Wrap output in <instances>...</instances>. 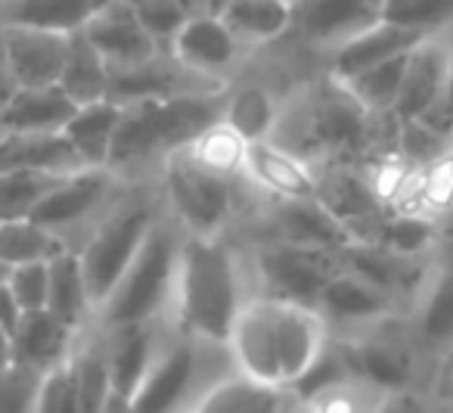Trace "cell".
Segmentation results:
<instances>
[{
    "mask_svg": "<svg viewBox=\"0 0 453 413\" xmlns=\"http://www.w3.org/2000/svg\"><path fill=\"white\" fill-rule=\"evenodd\" d=\"M255 299L317 308L323 286L339 270L333 252L298 249V245L261 243L249 255Z\"/></svg>",
    "mask_w": 453,
    "mask_h": 413,
    "instance_id": "5",
    "label": "cell"
},
{
    "mask_svg": "<svg viewBox=\"0 0 453 413\" xmlns=\"http://www.w3.org/2000/svg\"><path fill=\"white\" fill-rule=\"evenodd\" d=\"M317 314L326 320L333 339H357L395 320L397 305L357 277L335 270L317 299Z\"/></svg>",
    "mask_w": 453,
    "mask_h": 413,
    "instance_id": "7",
    "label": "cell"
},
{
    "mask_svg": "<svg viewBox=\"0 0 453 413\" xmlns=\"http://www.w3.org/2000/svg\"><path fill=\"white\" fill-rule=\"evenodd\" d=\"M63 252H72L69 243L35 221L0 224V264L7 270L26 268V264H50Z\"/></svg>",
    "mask_w": 453,
    "mask_h": 413,
    "instance_id": "29",
    "label": "cell"
},
{
    "mask_svg": "<svg viewBox=\"0 0 453 413\" xmlns=\"http://www.w3.org/2000/svg\"><path fill=\"white\" fill-rule=\"evenodd\" d=\"M96 4L84 0H22L7 7V28H35V32L75 35L84 28Z\"/></svg>",
    "mask_w": 453,
    "mask_h": 413,
    "instance_id": "28",
    "label": "cell"
},
{
    "mask_svg": "<svg viewBox=\"0 0 453 413\" xmlns=\"http://www.w3.org/2000/svg\"><path fill=\"white\" fill-rule=\"evenodd\" d=\"M109 171H78L69 175L44 202L38 206V212L32 214V221L44 230L57 233L63 239V230L81 224V221L94 218L96 208L103 206L109 193Z\"/></svg>",
    "mask_w": 453,
    "mask_h": 413,
    "instance_id": "19",
    "label": "cell"
},
{
    "mask_svg": "<svg viewBox=\"0 0 453 413\" xmlns=\"http://www.w3.org/2000/svg\"><path fill=\"white\" fill-rule=\"evenodd\" d=\"M119 121H121V106H115V103H109V100L75 109L72 121L65 125L63 137L69 140V146L75 150L84 171L109 168V150H112Z\"/></svg>",
    "mask_w": 453,
    "mask_h": 413,
    "instance_id": "24",
    "label": "cell"
},
{
    "mask_svg": "<svg viewBox=\"0 0 453 413\" xmlns=\"http://www.w3.org/2000/svg\"><path fill=\"white\" fill-rule=\"evenodd\" d=\"M432 261H434V270H438V274L444 277L453 289V239H441L438 249H434V255H432Z\"/></svg>",
    "mask_w": 453,
    "mask_h": 413,
    "instance_id": "42",
    "label": "cell"
},
{
    "mask_svg": "<svg viewBox=\"0 0 453 413\" xmlns=\"http://www.w3.org/2000/svg\"><path fill=\"white\" fill-rule=\"evenodd\" d=\"M286 392H273V388L252 386L242 376L220 382L218 388L199 398L187 413H280Z\"/></svg>",
    "mask_w": 453,
    "mask_h": 413,
    "instance_id": "30",
    "label": "cell"
},
{
    "mask_svg": "<svg viewBox=\"0 0 453 413\" xmlns=\"http://www.w3.org/2000/svg\"><path fill=\"white\" fill-rule=\"evenodd\" d=\"M193 152V159L199 165H205L208 171L220 177H240L242 175V159H246V144L236 137L230 128L220 125L208 128L193 146H187Z\"/></svg>",
    "mask_w": 453,
    "mask_h": 413,
    "instance_id": "36",
    "label": "cell"
},
{
    "mask_svg": "<svg viewBox=\"0 0 453 413\" xmlns=\"http://www.w3.org/2000/svg\"><path fill=\"white\" fill-rule=\"evenodd\" d=\"M432 413H453V401H438V407Z\"/></svg>",
    "mask_w": 453,
    "mask_h": 413,
    "instance_id": "48",
    "label": "cell"
},
{
    "mask_svg": "<svg viewBox=\"0 0 453 413\" xmlns=\"http://www.w3.org/2000/svg\"><path fill=\"white\" fill-rule=\"evenodd\" d=\"M69 342H72V330L59 323L53 314L47 311L22 314L19 330L13 332V367L47 376L50 370L65 363Z\"/></svg>",
    "mask_w": 453,
    "mask_h": 413,
    "instance_id": "22",
    "label": "cell"
},
{
    "mask_svg": "<svg viewBox=\"0 0 453 413\" xmlns=\"http://www.w3.org/2000/svg\"><path fill=\"white\" fill-rule=\"evenodd\" d=\"M388 398L391 394L379 392L370 382L357 379V376H348V379L335 382L326 392L314 394V398L298 407H304L311 413H382Z\"/></svg>",
    "mask_w": 453,
    "mask_h": 413,
    "instance_id": "34",
    "label": "cell"
},
{
    "mask_svg": "<svg viewBox=\"0 0 453 413\" xmlns=\"http://www.w3.org/2000/svg\"><path fill=\"white\" fill-rule=\"evenodd\" d=\"M292 413H311V410H304V407H296V410H292Z\"/></svg>",
    "mask_w": 453,
    "mask_h": 413,
    "instance_id": "50",
    "label": "cell"
},
{
    "mask_svg": "<svg viewBox=\"0 0 453 413\" xmlns=\"http://www.w3.org/2000/svg\"><path fill=\"white\" fill-rule=\"evenodd\" d=\"M47 314L59 320L63 326H69L72 332L88 320V314L94 311L90 305L88 283L81 274V261H78L75 252H63L59 258H53L47 264Z\"/></svg>",
    "mask_w": 453,
    "mask_h": 413,
    "instance_id": "27",
    "label": "cell"
},
{
    "mask_svg": "<svg viewBox=\"0 0 453 413\" xmlns=\"http://www.w3.org/2000/svg\"><path fill=\"white\" fill-rule=\"evenodd\" d=\"M35 413H78L72 361H65L63 367L50 370V373L41 379L38 398H35Z\"/></svg>",
    "mask_w": 453,
    "mask_h": 413,
    "instance_id": "39",
    "label": "cell"
},
{
    "mask_svg": "<svg viewBox=\"0 0 453 413\" xmlns=\"http://www.w3.org/2000/svg\"><path fill=\"white\" fill-rule=\"evenodd\" d=\"M47 264H26V268H13L7 274V289L13 292L16 305L22 314L47 311Z\"/></svg>",
    "mask_w": 453,
    "mask_h": 413,
    "instance_id": "40",
    "label": "cell"
},
{
    "mask_svg": "<svg viewBox=\"0 0 453 413\" xmlns=\"http://www.w3.org/2000/svg\"><path fill=\"white\" fill-rule=\"evenodd\" d=\"M453 152L450 137L432 131L422 121H397V144H395V159L403 162L410 171H426L432 165H438L441 159H447Z\"/></svg>",
    "mask_w": 453,
    "mask_h": 413,
    "instance_id": "35",
    "label": "cell"
},
{
    "mask_svg": "<svg viewBox=\"0 0 453 413\" xmlns=\"http://www.w3.org/2000/svg\"><path fill=\"white\" fill-rule=\"evenodd\" d=\"M444 100H450V44L447 32H441L410 51L401 94L391 115L397 121H419Z\"/></svg>",
    "mask_w": 453,
    "mask_h": 413,
    "instance_id": "11",
    "label": "cell"
},
{
    "mask_svg": "<svg viewBox=\"0 0 453 413\" xmlns=\"http://www.w3.org/2000/svg\"><path fill=\"white\" fill-rule=\"evenodd\" d=\"M271 314H273V336H277L280 376H283V392H286L323 355V348L329 345V326L317 314V308H304V305L271 301Z\"/></svg>",
    "mask_w": 453,
    "mask_h": 413,
    "instance_id": "15",
    "label": "cell"
},
{
    "mask_svg": "<svg viewBox=\"0 0 453 413\" xmlns=\"http://www.w3.org/2000/svg\"><path fill=\"white\" fill-rule=\"evenodd\" d=\"M177 332L171 320L165 323H146V326H127V330H115L106 345V363H109V379H112L115 401L127 404L143 386L150 370L156 367L158 355L168 345V339Z\"/></svg>",
    "mask_w": 453,
    "mask_h": 413,
    "instance_id": "14",
    "label": "cell"
},
{
    "mask_svg": "<svg viewBox=\"0 0 453 413\" xmlns=\"http://www.w3.org/2000/svg\"><path fill=\"white\" fill-rule=\"evenodd\" d=\"M57 88L63 90L78 109L109 100V66H106V59L90 47V41L84 38L81 32L69 35L63 75H59Z\"/></svg>",
    "mask_w": 453,
    "mask_h": 413,
    "instance_id": "26",
    "label": "cell"
},
{
    "mask_svg": "<svg viewBox=\"0 0 453 413\" xmlns=\"http://www.w3.org/2000/svg\"><path fill=\"white\" fill-rule=\"evenodd\" d=\"M162 190L168 202V218L183 237L214 239L224 237L230 218H236L234 183L236 177H220L199 165L189 150H177L162 159Z\"/></svg>",
    "mask_w": 453,
    "mask_h": 413,
    "instance_id": "3",
    "label": "cell"
},
{
    "mask_svg": "<svg viewBox=\"0 0 453 413\" xmlns=\"http://www.w3.org/2000/svg\"><path fill=\"white\" fill-rule=\"evenodd\" d=\"M407 57L388 59V63H382V66H372V69H366V72H357V75L345 78L342 84L351 90V97L370 115H391L395 113L397 94H401L403 72H407ZM335 82H339V78H335Z\"/></svg>",
    "mask_w": 453,
    "mask_h": 413,
    "instance_id": "31",
    "label": "cell"
},
{
    "mask_svg": "<svg viewBox=\"0 0 453 413\" xmlns=\"http://www.w3.org/2000/svg\"><path fill=\"white\" fill-rule=\"evenodd\" d=\"M7 274H10V270L4 268V264H0V283H7Z\"/></svg>",
    "mask_w": 453,
    "mask_h": 413,
    "instance_id": "49",
    "label": "cell"
},
{
    "mask_svg": "<svg viewBox=\"0 0 453 413\" xmlns=\"http://www.w3.org/2000/svg\"><path fill=\"white\" fill-rule=\"evenodd\" d=\"M59 175H32V171H13L0 175V224L32 221L38 206L63 183Z\"/></svg>",
    "mask_w": 453,
    "mask_h": 413,
    "instance_id": "32",
    "label": "cell"
},
{
    "mask_svg": "<svg viewBox=\"0 0 453 413\" xmlns=\"http://www.w3.org/2000/svg\"><path fill=\"white\" fill-rule=\"evenodd\" d=\"M280 109L283 103L277 100L267 84H240V88L224 94V121L242 144H261L271 140L273 128H277Z\"/></svg>",
    "mask_w": 453,
    "mask_h": 413,
    "instance_id": "25",
    "label": "cell"
},
{
    "mask_svg": "<svg viewBox=\"0 0 453 413\" xmlns=\"http://www.w3.org/2000/svg\"><path fill=\"white\" fill-rule=\"evenodd\" d=\"M16 78H13V72H10V66H7V57H4V41H0V113L7 109V103L13 100V94H16Z\"/></svg>",
    "mask_w": 453,
    "mask_h": 413,
    "instance_id": "43",
    "label": "cell"
},
{
    "mask_svg": "<svg viewBox=\"0 0 453 413\" xmlns=\"http://www.w3.org/2000/svg\"><path fill=\"white\" fill-rule=\"evenodd\" d=\"M382 19L419 35H441L453 26V0H388Z\"/></svg>",
    "mask_w": 453,
    "mask_h": 413,
    "instance_id": "37",
    "label": "cell"
},
{
    "mask_svg": "<svg viewBox=\"0 0 453 413\" xmlns=\"http://www.w3.org/2000/svg\"><path fill=\"white\" fill-rule=\"evenodd\" d=\"M75 109L59 88L16 90L0 113V134H63Z\"/></svg>",
    "mask_w": 453,
    "mask_h": 413,
    "instance_id": "23",
    "label": "cell"
},
{
    "mask_svg": "<svg viewBox=\"0 0 453 413\" xmlns=\"http://www.w3.org/2000/svg\"><path fill=\"white\" fill-rule=\"evenodd\" d=\"M19 323H22V308L16 305L7 283H0V330L7 332L10 342H13V332L19 330Z\"/></svg>",
    "mask_w": 453,
    "mask_h": 413,
    "instance_id": "41",
    "label": "cell"
},
{
    "mask_svg": "<svg viewBox=\"0 0 453 413\" xmlns=\"http://www.w3.org/2000/svg\"><path fill=\"white\" fill-rule=\"evenodd\" d=\"M156 221H158L156 212L146 202L121 206L112 214H106L103 224L94 227L88 243L75 252L78 261H81V274L84 283H88L94 311H100L109 295L115 292V286L127 274L140 245L146 243L150 230L156 227Z\"/></svg>",
    "mask_w": 453,
    "mask_h": 413,
    "instance_id": "4",
    "label": "cell"
},
{
    "mask_svg": "<svg viewBox=\"0 0 453 413\" xmlns=\"http://www.w3.org/2000/svg\"><path fill=\"white\" fill-rule=\"evenodd\" d=\"M13 171L69 177L84 168L63 134H0V175Z\"/></svg>",
    "mask_w": 453,
    "mask_h": 413,
    "instance_id": "21",
    "label": "cell"
},
{
    "mask_svg": "<svg viewBox=\"0 0 453 413\" xmlns=\"http://www.w3.org/2000/svg\"><path fill=\"white\" fill-rule=\"evenodd\" d=\"M426 38H432V35L410 32V28L391 26V22L379 19L376 26H370L366 32H360L357 38H351L348 44H342L339 51L329 53L326 75L345 82V78H354L357 72H366V69H372V66L407 57V53L413 51V47H419Z\"/></svg>",
    "mask_w": 453,
    "mask_h": 413,
    "instance_id": "18",
    "label": "cell"
},
{
    "mask_svg": "<svg viewBox=\"0 0 453 413\" xmlns=\"http://www.w3.org/2000/svg\"><path fill=\"white\" fill-rule=\"evenodd\" d=\"M382 19V4H354V0H320V4H296L292 32L311 44L339 51L360 32Z\"/></svg>",
    "mask_w": 453,
    "mask_h": 413,
    "instance_id": "17",
    "label": "cell"
},
{
    "mask_svg": "<svg viewBox=\"0 0 453 413\" xmlns=\"http://www.w3.org/2000/svg\"><path fill=\"white\" fill-rule=\"evenodd\" d=\"M242 177L273 202H304L317 199V165L292 156L273 140L246 144Z\"/></svg>",
    "mask_w": 453,
    "mask_h": 413,
    "instance_id": "13",
    "label": "cell"
},
{
    "mask_svg": "<svg viewBox=\"0 0 453 413\" xmlns=\"http://www.w3.org/2000/svg\"><path fill=\"white\" fill-rule=\"evenodd\" d=\"M226 351L234 357L236 376L249 379L252 386L283 392L271 299H252L242 308L234 330H230V339H226Z\"/></svg>",
    "mask_w": 453,
    "mask_h": 413,
    "instance_id": "9",
    "label": "cell"
},
{
    "mask_svg": "<svg viewBox=\"0 0 453 413\" xmlns=\"http://www.w3.org/2000/svg\"><path fill=\"white\" fill-rule=\"evenodd\" d=\"M447 44H450V103H453V26L447 28Z\"/></svg>",
    "mask_w": 453,
    "mask_h": 413,
    "instance_id": "47",
    "label": "cell"
},
{
    "mask_svg": "<svg viewBox=\"0 0 453 413\" xmlns=\"http://www.w3.org/2000/svg\"><path fill=\"white\" fill-rule=\"evenodd\" d=\"M0 41H4V57H7V66L16 78V88L19 90L57 88L59 75H63L69 35L10 26L4 28Z\"/></svg>",
    "mask_w": 453,
    "mask_h": 413,
    "instance_id": "16",
    "label": "cell"
},
{
    "mask_svg": "<svg viewBox=\"0 0 453 413\" xmlns=\"http://www.w3.org/2000/svg\"><path fill=\"white\" fill-rule=\"evenodd\" d=\"M382 413H426V410L416 404L413 394H395V398H388V404L382 407Z\"/></svg>",
    "mask_w": 453,
    "mask_h": 413,
    "instance_id": "45",
    "label": "cell"
},
{
    "mask_svg": "<svg viewBox=\"0 0 453 413\" xmlns=\"http://www.w3.org/2000/svg\"><path fill=\"white\" fill-rule=\"evenodd\" d=\"M81 35L106 59L109 72L137 69V66H146L162 57L156 51V44L150 41V35L143 32V26H140L134 4H125V0L96 4L90 19L84 22Z\"/></svg>",
    "mask_w": 453,
    "mask_h": 413,
    "instance_id": "10",
    "label": "cell"
},
{
    "mask_svg": "<svg viewBox=\"0 0 453 413\" xmlns=\"http://www.w3.org/2000/svg\"><path fill=\"white\" fill-rule=\"evenodd\" d=\"M438 401H453V351L444 355V367H441V379H438Z\"/></svg>",
    "mask_w": 453,
    "mask_h": 413,
    "instance_id": "44",
    "label": "cell"
},
{
    "mask_svg": "<svg viewBox=\"0 0 453 413\" xmlns=\"http://www.w3.org/2000/svg\"><path fill=\"white\" fill-rule=\"evenodd\" d=\"M258 239L261 243H280V245H298V249H317L333 252L345 249L351 239L342 230V224L320 206L317 199L304 202H267L258 208Z\"/></svg>",
    "mask_w": 453,
    "mask_h": 413,
    "instance_id": "8",
    "label": "cell"
},
{
    "mask_svg": "<svg viewBox=\"0 0 453 413\" xmlns=\"http://www.w3.org/2000/svg\"><path fill=\"white\" fill-rule=\"evenodd\" d=\"M183 239H187L183 230L168 214L156 221L127 274L121 277L115 292L100 308V317L109 326V332L171 320V299H174Z\"/></svg>",
    "mask_w": 453,
    "mask_h": 413,
    "instance_id": "2",
    "label": "cell"
},
{
    "mask_svg": "<svg viewBox=\"0 0 453 413\" xmlns=\"http://www.w3.org/2000/svg\"><path fill=\"white\" fill-rule=\"evenodd\" d=\"M218 19L234 35V41L242 51L255 47H271L280 38L292 32L296 19V4L283 0H226L218 4Z\"/></svg>",
    "mask_w": 453,
    "mask_h": 413,
    "instance_id": "20",
    "label": "cell"
},
{
    "mask_svg": "<svg viewBox=\"0 0 453 413\" xmlns=\"http://www.w3.org/2000/svg\"><path fill=\"white\" fill-rule=\"evenodd\" d=\"M127 413H187L193 407V342L174 332L143 379Z\"/></svg>",
    "mask_w": 453,
    "mask_h": 413,
    "instance_id": "12",
    "label": "cell"
},
{
    "mask_svg": "<svg viewBox=\"0 0 453 413\" xmlns=\"http://www.w3.org/2000/svg\"><path fill=\"white\" fill-rule=\"evenodd\" d=\"M255 299L252 268L224 237H187L177 261L171 323L187 339L226 345L242 308Z\"/></svg>",
    "mask_w": 453,
    "mask_h": 413,
    "instance_id": "1",
    "label": "cell"
},
{
    "mask_svg": "<svg viewBox=\"0 0 453 413\" xmlns=\"http://www.w3.org/2000/svg\"><path fill=\"white\" fill-rule=\"evenodd\" d=\"M242 57H246V51L236 44L234 35L218 19V4L193 7V16L180 28L168 53L171 63H177L183 72L214 84H226L224 78L240 66Z\"/></svg>",
    "mask_w": 453,
    "mask_h": 413,
    "instance_id": "6",
    "label": "cell"
},
{
    "mask_svg": "<svg viewBox=\"0 0 453 413\" xmlns=\"http://www.w3.org/2000/svg\"><path fill=\"white\" fill-rule=\"evenodd\" d=\"M72 373H75L78 413H109L115 394L112 379H109L106 348H90L72 357Z\"/></svg>",
    "mask_w": 453,
    "mask_h": 413,
    "instance_id": "33",
    "label": "cell"
},
{
    "mask_svg": "<svg viewBox=\"0 0 453 413\" xmlns=\"http://www.w3.org/2000/svg\"><path fill=\"white\" fill-rule=\"evenodd\" d=\"M143 32L150 35V41L156 44V51L162 57H168L174 47L180 28L187 26V19L193 16V4H174V0H140L134 4Z\"/></svg>",
    "mask_w": 453,
    "mask_h": 413,
    "instance_id": "38",
    "label": "cell"
},
{
    "mask_svg": "<svg viewBox=\"0 0 453 413\" xmlns=\"http://www.w3.org/2000/svg\"><path fill=\"white\" fill-rule=\"evenodd\" d=\"M10 367H13V342H10L7 332L0 330V376L7 373Z\"/></svg>",
    "mask_w": 453,
    "mask_h": 413,
    "instance_id": "46",
    "label": "cell"
}]
</instances>
